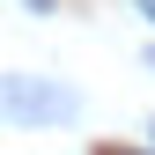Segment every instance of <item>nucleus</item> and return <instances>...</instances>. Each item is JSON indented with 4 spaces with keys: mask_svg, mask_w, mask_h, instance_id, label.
<instances>
[{
    "mask_svg": "<svg viewBox=\"0 0 155 155\" xmlns=\"http://www.w3.org/2000/svg\"><path fill=\"white\" fill-rule=\"evenodd\" d=\"M133 8H140V15H148V22H155V0H133Z\"/></svg>",
    "mask_w": 155,
    "mask_h": 155,
    "instance_id": "obj_2",
    "label": "nucleus"
},
{
    "mask_svg": "<svg viewBox=\"0 0 155 155\" xmlns=\"http://www.w3.org/2000/svg\"><path fill=\"white\" fill-rule=\"evenodd\" d=\"M30 8H52V0H30Z\"/></svg>",
    "mask_w": 155,
    "mask_h": 155,
    "instance_id": "obj_4",
    "label": "nucleus"
},
{
    "mask_svg": "<svg viewBox=\"0 0 155 155\" xmlns=\"http://www.w3.org/2000/svg\"><path fill=\"white\" fill-rule=\"evenodd\" d=\"M0 104H8V118H30V126H67V118H74L67 89H52V81H22V74H8V81H0Z\"/></svg>",
    "mask_w": 155,
    "mask_h": 155,
    "instance_id": "obj_1",
    "label": "nucleus"
},
{
    "mask_svg": "<svg viewBox=\"0 0 155 155\" xmlns=\"http://www.w3.org/2000/svg\"><path fill=\"white\" fill-rule=\"evenodd\" d=\"M96 155H133V148H96Z\"/></svg>",
    "mask_w": 155,
    "mask_h": 155,
    "instance_id": "obj_3",
    "label": "nucleus"
}]
</instances>
